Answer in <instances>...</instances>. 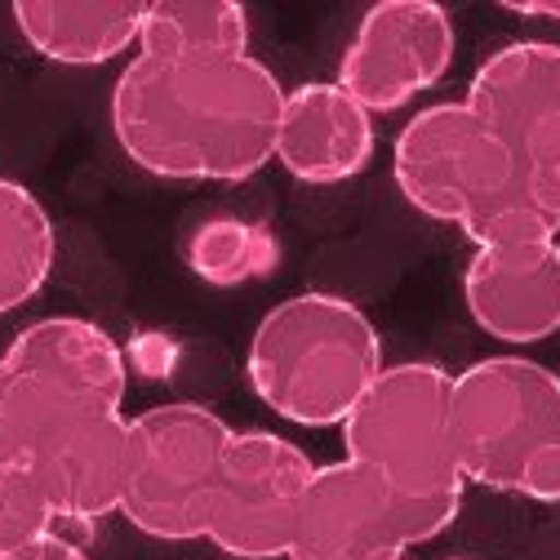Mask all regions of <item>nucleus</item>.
<instances>
[{
	"label": "nucleus",
	"instance_id": "393cba45",
	"mask_svg": "<svg viewBox=\"0 0 560 560\" xmlns=\"http://www.w3.org/2000/svg\"><path fill=\"white\" fill-rule=\"evenodd\" d=\"M396 560H405V556H396Z\"/></svg>",
	"mask_w": 560,
	"mask_h": 560
},
{
	"label": "nucleus",
	"instance_id": "6e6552de",
	"mask_svg": "<svg viewBox=\"0 0 560 560\" xmlns=\"http://www.w3.org/2000/svg\"><path fill=\"white\" fill-rule=\"evenodd\" d=\"M454 62V23L432 0H383L365 10L338 58V85L370 116L432 90Z\"/></svg>",
	"mask_w": 560,
	"mask_h": 560
},
{
	"label": "nucleus",
	"instance_id": "9b49d317",
	"mask_svg": "<svg viewBox=\"0 0 560 560\" xmlns=\"http://www.w3.org/2000/svg\"><path fill=\"white\" fill-rule=\"evenodd\" d=\"M409 551L387 489L352 458L316 467L290 560H396Z\"/></svg>",
	"mask_w": 560,
	"mask_h": 560
},
{
	"label": "nucleus",
	"instance_id": "ddd939ff",
	"mask_svg": "<svg viewBox=\"0 0 560 560\" xmlns=\"http://www.w3.org/2000/svg\"><path fill=\"white\" fill-rule=\"evenodd\" d=\"M471 320L499 342H542L560 334V245L476 249L463 276Z\"/></svg>",
	"mask_w": 560,
	"mask_h": 560
},
{
	"label": "nucleus",
	"instance_id": "423d86ee",
	"mask_svg": "<svg viewBox=\"0 0 560 560\" xmlns=\"http://www.w3.org/2000/svg\"><path fill=\"white\" fill-rule=\"evenodd\" d=\"M521 161L467 103H432L418 112L392 152L400 196L436 223L463 228Z\"/></svg>",
	"mask_w": 560,
	"mask_h": 560
},
{
	"label": "nucleus",
	"instance_id": "a211bd4d",
	"mask_svg": "<svg viewBox=\"0 0 560 560\" xmlns=\"http://www.w3.org/2000/svg\"><path fill=\"white\" fill-rule=\"evenodd\" d=\"M54 271V223L14 178H0V316L32 303Z\"/></svg>",
	"mask_w": 560,
	"mask_h": 560
},
{
	"label": "nucleus",
	"instance_id": "412c9836",
	"mask_svg": "<svg viewBox=\"0 0 560 560\" xmlns=\"http://www.w3.org/2000/svg\"><path fill=\"white\" fill-rule=\"evenodd\" d=\"M58 423L32 383L0 357V463H32L40 436Z\"/></svg>",
	"mask_w": 560,
	"mask_h": 560
},
{
	"label": "nucleus",
	"instance_id": "aec40b11",
	"mask_svg": "<svg viewBox=\"0 0 560 560\" xmlns=\"http://www.w3.org/2000/svg\"><path fill=\"white\" fill-rule=\"evenodd\" d=\"M58 516L27 463H0V556H10L45 534H54Z\"/></svg>",
	"mask_w": 560,
	"mask_h": 560
},
{
	"label": "nucleus",
	"instance_id": "f8f14e48",
	"mask_svg": "<svg viewBox=\"0 0 560 560\" xmlns=\"http://www.w3.org/2000/svg\"><path fill=\"white\" fill-rule=\"evenodd\" d=\"M45 489L58 525H90L120 512L129 467V418L85 413L54 423L27 463Z\"/></svg>",
	"mask_w": 560,
	"mask_h": 560
},
{
	"label": "nucleus",
	"instance_id": "39448f33",
	"mask_svg": "<svg viewBox=\"0 0 560 560\" xmlns=\"http://www.w3.org/2000/svg\"><path fill=\"white\" fill-rule=\"evenodd\" d=\"M232 428L196 400H170L129 418V467H125V521L161 542L205 538L209 499Z\"/></svg>",
	"mask_w": 560,
	"mask_h": 560
},
{
	"label": "nucleus",
	"instance_id": "0eeeda50",
	"mask_svg": "<svg viewBox=\"0 0 560 560\" xmlns=\"http://www.w3.org/2000/svg\"><path fill=\"white\" fill-rule=\"evenodd\" d=\"M316 463L276 432H232L205 538L236 560H290Z\"/></svg>",
	"mask_w": 560,
	"mask_h": 560
},
{
	"label": "nucleus",
	"instance_id": "4be33fe9",
	"mask_svg": "<svg viewBox=\"0 0 560 560\" xmlns=\"http://www.w3.org/2000/svg\"><path fill=\"white\" fill-rule=\"evenodd\" d=\"M129 357H133V365H138V374H148V378H165L170 370H174V342L170 338H161V334H138L133 338V347H129Z\"/></svg>",
	"mask_w": 560,
	"mask_h": 560
},
{
	"label": "nucleus",
	"instance_id": "9d476101",
	"mask_svg": "<svg viewBox=\"0 0 560 560\" xmlns=\"http://www.w3.org/2000/svg\"><path fill=\"white\" fill-rule=\"evenodd\" d=\"M521 165L560 170V45L516 40L494 49L463 98Z\"/></svg>",
	"mask_w": 560,
	"mask_h": 560
},
{
	"label": "nucleus",
	"instance_id": "f257e3e1",
	"mask_svg": "<svg viewBox=\"0 0 560 560\" xmlns=\"http://www.w3.org/2000/svg\"><path fill=\"white\" fill-rule=\"evenodd\" d=\"M285 90L254 54L152 58L138 54L112 90L120 152L170 183H245L276 161Z\"/></svg>",
	"mask_w": 560,
	"mask_h": 560
},
{
	"label": "nucleus",
	"instance_id": "20e7f679",
	"mask_svg": "<svg viewBox=\"0 0 560 560\" xmlns=\"http://www.w3.org/2000/svg\"><path fill=\"white\" fill-rule=\"evenodd\" d=\"M454 454L471 485L560 503V378L529 357H489L454 378Z\"/></svg>",
	"mask_w": 560,
	"mask_h": 560
},
{
	"label": "nucleus",
	"instance_id": "b1692460",
	"mask_svg": "<svg viewBox=\"0 0 560 560\" xmlns=\"http://www.w3.org/2000/svg\"><path fill=\"white\" fill-rule=\"evenodd\" d=\"M512 14H521V19H538V23H560V5H538V0H529V5H508Z\"/></svg>",
	"mask_w": 560,
	"mask_h": 560
},
{
	"label": "nucleus",
	"instance_id": "dca6fc26",
	"mask_svg": "<svg viewBox=\"0 0 560 560\" xmlns=\"http://www.w3.org/2000/svg\"><path fill=\"white\" fill-rule=\"evenodd\" d=\"M138 54L241 58L249 54V14L232 0H156L143 10Z\"/></svg>",
	"mask_w": 560,
	"mask_h": 560
},
{
	"label": "nucleus",
	"instance_id": "4468645a",
	"mask_svg": "<svg viewBox=\"0 0 560 560\" xmlns=\"http://www.w3.org/2000/svg\"><path fill=\"white\" fill-rule=\"evenodd\" d=\"M374 156V120L338 81H312L285 94L276 161L290 178L329 187L357 178Z\"/></svg>",
	"mask_w": 560,
	"mask_h": 560
},
{
	"label": "nucleus",
	"instance_id": "6ab92c4d",
	"mask_svg": "<svg viewBox=\"0 0 560 560\" xmlns=\"http://www.w3.org/2000/svg\"><path fill=\"white\" fill-rule=\"evenodd\" d=\"M276 262V241L245 223V219H209L187 236V267L205 285H245L254 276H267Z\"/></svg>",
	"mask_w": 560,
	"mask_h": 560
},
{
	"label": "nucleus",
	"instance_id": "2eb2a0df",
	"mask_svg": "<svg viewBox=\"0 0 560 560\" xmlns=\"http://www.w3.org/2000/svg\"><path fill=\"white\" fill-rule=\"evenodd\" d=\"M143 10L129 0H19V36L49 62L62 67H103L138 45Z\"/></svg>",
	"mask_w": 560,
	"mask_h": 560
},
{
	"label": "nucleus",
	"instance_id": "1a4fd4ad",
	"mask_svg": "<svg viewBox=\"0 0 560 560\" xmlns=\"http://www.w3.org/2000/svg\"><path fill=\"white\" fill-rule=\"evenodd\" d=\"M5 361L32 383V392L58 418H85V413H120L129 365L116 338L81 316H45L27 325Z\"/></svg>",
	"mask_w": 560,
	"mask_h": 560
},
{
	"label": "nucleus",
	"instance_id": "f03ea898",
	"mask_svg": "<svg viewBox=\"0 0 560 560\" xmlns=\"http://www.w3.org/2000/svg\"><path fill=\"white\" fill-rule=\"evenodd\" d=\"M454 374L432 361L383 365L357 409L342 418L347 458L361 463L400 512L409 547L441 538L458 512L467 476L450 423Z\"/></svg>",
	"mask_w": 560,
	"mask_h": 560
},
{
	"label": "nucleus",
	"instance_id": "5701e85b",
	"mask_svg": "<svg viewBox=\"0 0 560 560\" xmlns=\"http://www.w3.org/2000/svg\"><path fill=\"white\" fill-rule=\"evenodd\" d=\"M0 560H90V556L81 551V542H72L67 534H45V538H36V542H27V547H19L10 556H0Z\"/></svg>",
	"mask_w": 560,
	"mask_h": 560
},
{
	"label": "nucleus",
	"instance_id": "f3484780",
	"mask_svg": "<svg viewBox=\"0 0 560 560\" xmlns=\"http://www.w3.org/2000/svg\"><path fill=\"white\" fill-rule=\"evenodd\" d=\"M476 249L538 245L560 236V170L516 165L512 178L458 228Z\"/></svg>",
	"mask_w": 560,
	"mask_h": 560
},
{
	"label": "nucleus",
	"instance_id": "7ed1b4c3",
	"mask_svg": "<svg viewBox=\"0 0 560 560\" xmlns=\"http://www.w3.org/2000/svg\"><path fill=\"white\" fill-rule=\"evenodd\" d=\"M245 374L254 396L285 423L342 428L383 374V342L352 299L294 294L258 320Z\"/></svg>",
	"mask_w": 560,
	"mask_h": 560
}]
</instances>
